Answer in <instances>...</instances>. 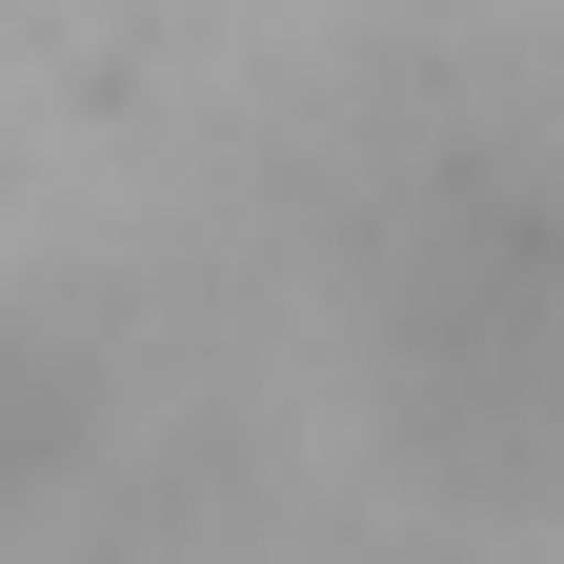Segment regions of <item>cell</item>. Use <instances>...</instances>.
<instances>
[{"instance_id": "obj_1", "label": "cell", "mask_w": 564, "mask_h": 564, "mask_svg": "<svg viewBox=\"0 0 564 564\" xmlns=\"http://www.w3.org/2000/svg\"><path fill=\"white\" fill-rule=\"evenodd\" d=\"M323 242H343V343H364L403 464H444L464 505H524L564 444V223L524 121H403Z\"/></svg>"}, {"instance_id": "obj_2", "label": "cell", "mask_w": 564, "mask_h": 564, "mask_svg": "<svg viewBox=\"0 0 564 564\" xmlns=\"http://www.w3.org/2000/svg\"><path fill=\"white\" fill-rule=\"evenodd\" d=\"M0 564H262L242 403L82 303L0 323Z\"/></svg>"}]
</instances>
